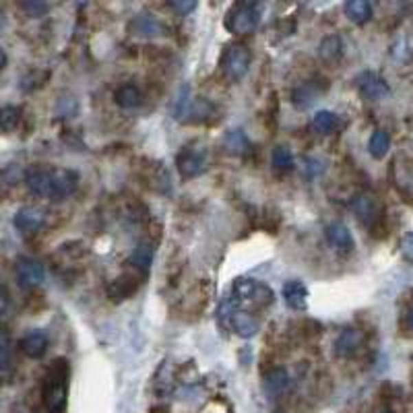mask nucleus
Listing matches in <instances>:
<instances>
[{"label": "nucleus", "instance_id": "1", "mask_svg": "<svg viewBox=\"0 0 413 413\" xmlns=\"http://www.w3.org/2000/svg\"><path fill=\"white\" fill-rule=\"evenodd\" d=\"M25 184L32 194L60 203L75 194L79 186V174L65 168H34L27 172Z\"/></svg>", "mask_w": 413, "mask_h": 413}, {"label": "nucleus", "instance_id": "2", "mask_svg": "<svg viewBox=\"0 0 413 413\" xmlns=\"http://www.w3.org/2000/svg\"><path fill=\"white\" fill-rule=\"evenodd\" d=\"M69 394V361L58 357L50 364L44 384H42V399L50 413H63L67 407Z\"/></svg>", "mask_w": 413, "mask_h": 413}, {"label": "nucleus", "instance_id": "3", "mask_svg": "<svg viewBox=\"0 0 413 413\" xmlns=\"http://www.w3.org/2000/svg\"><path fill=\"white\" fill-rule=\"evenodd\" d=\"M230 300L238 308L254 312V310L271 306L273 300H275V293H273V289L269 285H265V283H260V281H256L252 277H240L232 285Z\"/></svg>", "mask_w": 413, "mask_h": 413}, {"label": "nucleus", "instance_id": "4", "mask_svg": "<svg viewBox=\"0 0 413 413\" xmlns=\"http://www.w3.org/2000/svg\"><path fill=\"white\" fill-rule=\"evenodd\" d=\"M223 23H225V30L234 36H250L256 32L260 23V7L256 3L242 0V3H236L230 7Z\"/></svg>", "mask_w": 413, "mask_h": 413}, {"label": "nucleus", "instance_id": "5", "mask_svg": "<svg viewBox=\"0 0 413 413\" xmlns=\"http://www.w3.org/2000/svg\"><path fill=\"white\" fill-rule=\"evenodd\" d=\"M219 320L242 339L254 337L258 333V328H260V322L254 316V312L238 308L230 298L219 306Z\"/></svg>", "mask_w": 413, "mask_h": 413}, {"label": "nucleus", "instance_id": "6", "mask_svg": "<svg viewBox=\"0 0 413 413\" xmlns=\"http://www.w3.org/2000/svg\"><path fill=\"white\" fill-rule=\"evenodd\" d=\"M215 106L211 102H207L205 98H190V89L184 87V91L180 93L176 106H174V118L180 122H211L215 116Z\"/></svg>", "mask_w": 413, "mask_h": 413}, {"label": "nucleus", "instance_id": "7", "mask_svg": "<svg viewBox=\"0 0 413 413\" xmlns=\"http://www.w3.org/2000/svg\"><path fill=\"white\" fill-rule=\"evenodd\" d=\"M250 50L240 44V42H232L223 48L221 56H219V71L223 73V77L232 83L242 81L250 69Z\"/></svg>", "mask_w": 413, "mask_h": 413}, {"label": "nucleus", "instance_id": "8", "mask_svg": "<svg viewBox=\"0 0 413 413\" xmlns=\"http://www.w3.org/2000/svg\"><path fill=\"white\" fill-rule=\"evenodd\" d=\"M207 164H209V149L199 141H192V143L184 145L182 151L176 157L178 172L186 180L201 176L207 170Z\"/></svg>", "mask_w": 413, "mask_h": 413}, {"label": "nucleus", "instance_id": "9", "mask_svg": "<svg viewBox=\"0 0 413 413\" xmlns=\"http://www.w3.org/2000/svg\"><path fill=\"white\" fill-rule=\"evenodd\" d=\"M15 277L21 289H36L46 279V269L38 258L21 256L15 265Z\"/></svg>", "mask_w": 413, "mask_h": 413}, {"label": "nucleus", "instance_id": "10", "mask_svg": "<svg viewBox=\"0 0 413 413\" xmlns=\"http://www.w3.org/2000/svg\"><path fill=\"white\" fill-rule=\"evenodd\" d=\"M351 209L355 213V217L359 219L361 225L366 227H376L378 221L382 219V203L374 197V194H357L353 201H351Z\"/></svg>", "mask_w": 413, "mask_h": 413}, {"label": "nucleus", "instance_id": "11", "mask_svg": "<svg viewBox=\"0 0 413 413\" xmlns=\"http://www.w3.org/2000/svg\"><path fill=\"white\" fill-rule=\"evenodd\" d=\"M355 85L357 91L361 93V98L370 100V102H380L390 93V87L386 83V79L374 71H364L355 77Z\"/></svg>", "mask_w": 413, "mask_h": 413}, {"label": "nucleus", "instance_id": "12", "mask_svg": "<svg viewBox=\"0 0 413 413\" xmlns=\"http://www.w3.org/2000/svg\"><path fill=\"white\" fill-rule=\"evenodd\" d=\"M326 91V83L324 81H304V83H300L295 89H293V93H291V102H293V106L295 108H300V110H306V108H310L314 102H318L320 100V96Z\"/></svg>", "mask_w": 413, "mask_h": 413}, {"label": "nucleus", "instance_id": "13", "mask_svg": "<svg viewBox=\"0 0 413 413\" xmlns=\"http://www.w3.org/2000/svg\"><path fill=\"white\" fill-rule=\"evenodd\" d=\"M44 223H46V213L38 207H21L13 217V225L21 234H36L44 227Z\"/></svg>", "mask_w": 413, "mask_h": 413}, {"label": "nucleus", "instance_id": "14", "mask_svg": "<svg viewBox=\"0 0 413 413\" xmlns=\"http://www.w3.org/2000/svg\"><path fill=\"white\" fill-rule=\"evenodd\" d=\"M153 256H155V248L151 242H141L133 254L129 256V267L133 269V273L141 279H147L151 265H153Z\"/></svg>", "mask_w": 413, "mask_h": 413}, {"label": "nucleus", "instance_id": "15", "mask_svg": "<svg viewBox=\"0 0 413 413\" xmlns=\"http://www.w3.org/2000/svg\"><path fill=\"white\" fill-rule=\"evenodd\" d=\"M364 343V335L357 328H343L339 337L335 339V355L337 357H351L359 351Z\"/></svg>", "mask_w": 413, "mask_h": 413}, {"label": "nucleus", "instance_id": "16", "mask_svg": "<svg viewBox=\"0 0 413 413\" xmlns=\"http://www.w3.org/2000/svg\"><path fill=\"white\" fill-rule=\"evenodd\" d=\"M324 236H326V242H328L335 250H339V252H345V254H347V252H351L353 246H355L353 236H351V232H349V227H347L345 223L335 221V223L326 225V227H324Z\"/></svg>", "mask_w": 413, "mask_h": 413}, {"label": "nucleus", "instance_id": "17", "mask_svg": "<svg viewBox=\"0 0 413 413\" xmlns=\"http://www.w3.org/2000/svg\"><path fill=\"white\" fill-rule=\"evenodd\" d=\"M48 345H50V339H48V335H46L44 331H40V328L30 331V333L19 341V349H21L27 357H32V359L44 357L46 351H48Z\"/></svg>", "mask_w": 413, "mask_h": 413}, {"label": "nucleus", "instance_id": "18", "mask_svg": "<svg viewBox=\"0 0 413 413\" xmlns=\"http://www.w3.org/2000/svg\"><path fill=\"white\" fill-rule=\"evenodd\" d=\"M131 32L135 36H143V38H155V36H164L166 34V25L151 13H141L131 21Z\"/></svg>", "mask_w": 413, "mask_h": 413}, {"label": "nucleus", "instance_id": "19", "mask_svg": "<svg viewBox=\"0 0 413 413\" xmlns=\"http://www.w3.org/2000/svg\"><path fill=\"white\" fill-rule=\"evenodd\" d=\"M283 300L287 304V308H291L293 312H304L308 308V289L300 279H289L283 285Z\"/></svg>", "mask_w": 413, "mask_h": 413}, {"label": "nucleus", "instance_id": "20", "mask_svg": "<svg viewBox=\"0 0 413 413\" xmlns=\"http://www.w3.org/2000/svg\"><path fill=\"white\" fill-rule=\"evenodd\" d=\"M141 281H143V279L137 277L135 273H126V275L114 279V281L108 285V295H110V300H112V302H122V300L131 298V295L137 291V287H139Z\"/></svg>", "mask_w": 413, "mask_h": 413}, {"label": "nucleus", "instance_id": "21", "mask_svg": "<svg viewBox=\"0 0 413 413\" xmlns=\"http://www.w3.org/2000/svg\"><path fill=\"white\" fill-rule=\"evenodd\" d=\"M291 384V378H289V372L281 366L277 368H271L267 374H265V380H263V386L267 390V394L271 397H279L283 394Z\"/></svg>", "mask_w": 413, "mask_h": 413}, {"label": "nucleus", "instance_id": "22", "mask_svg": "<svg viewBox=\"0 0 413 413\" xmlns=\"http://www.w3.org/2000/svg\"><path fill=\"white\" fill-rule=\"evenodd\" d=\"M143 176L147 180V186H151L153 190H157V192H170L172 190L170 174H168V170L161 164H149V166H145Z\"/></svg>", "mask_w": 413, "mask_h": 413}, {"label": "nucleus", "instance_id": "23", "mask_svg": "<svg viewBox=\"0 0 413 413\" xmlns=\"http://www.w3.org/2000/svg\"><path fill=\"white\" fill-rule=\"evenodd\" d=\"M114 100L120 108L124 110H133V108H139L143 104V93L141 89L135 85V83H122L116 93H114Z\"/></svg>", "mask_w": 413, "mask_h": 413}, {"label": "nucleus", "instance_id": "24", "mask_svg": "<svg viewBox=\"0 0 413 413\" xmlns=\"http://www.w3.org/2000/svg\"><path fill=\"white\" fill-rule=\"evenodd\" d=\"M345 15L351 23L364 25L372 19V5L368 0H349L345 5Z\"/></svg>", "mask_w": 413, "mask_h": 413}, {"label": "nucleus", "instance_id": "25", "mask_svg": "<svg viewBox=\"0 0 413 413\" xmlns=\"http://www.w3.org/2000/svg\"><path fill=\"white\" fill-rule=\"evenodd\" d=\"M223 149L230 155H244V153L250 151V141L244 135V131L234 129V131L225 133V137H223Z\"/></svg>", "mask_w": 413, "mask_h": 413}, {"label": "nucleus", "instance_id": "26", "mask_svg": "<svg viewBox=\"0 0 413 413\" xmlns=\"http://www.w3.org/2000/svg\"><path fill=\"white\" fill-rule=\"evenodd\" d=\"M312 131H316L318 135H331L337 131L339 126V116L331 110H320L312 116V122H310Z\"/></svg>", "mask_w": 413, "mask_h": 413}, {"label": "nucleus", "instance_id": "27", "mask_svg": "<svg viewBox=\"0 0 413 413\" xmlns=\"http://www.w3.org/2000/svg\"><path fill=\"white\" fill-rule=\"evenodd\" d=\"M271 164H273V170L277 174H289L293 172L295 168V161H293V153L285 147V145H277L271 153Z\"/></svg>", "mask_w": 413, "mask_h": 413}, {"label": "nucleus", "instance_id": "28", "mask_svg": "<svg viewBox=\"0 0 413 413\" xmlns=\"http://www.w3.org/2000/svg\"><path fill=\"white\" fill-rule=\"evenodd\" d=\"M318 54L324 63L333 65L337 63L341 56H343V44H341V38L339 36H326L320 46H318Z\"/></svg>", "mask_w": 413, "mask_h": 413}, {"label": "nucleus", "instance_id": "29", "mask_svg": "<svg viewBox=\"0 0 413 413\" xmlns=\"http://www.w3.org/2000/svg\"><path fill=\"white\" fill-rule=\"evenodd\" d=\"M388 149H390V137H388V133L382 131V129L374 131L372 137H370V141H368V153L374 159H382L388 153Z\"/></svg>", "mask_w": 413, "mask_h": 413}, {"label": "nucleus", "instance_id": "30", "mask_svg": "<svg viewBox=\"0 0 413 413\" xmlns=\"http://www.w3.org/2000/svg\"><path fill=\"white\" fill-rule=\"evenodd\" d=\"M19 120H21L19 106H3V110H0V129H3V133H13L19 126Z\"/></svg>", "mask_w": 413, "mask_h": 413}, {"label": "nucleus", "instance_id": "31", "mask_svg": "<svg viewBox=\"0 0 413 413\" xmlns=\"http://www.w3.org/2000/svg\"><path fill=\"white\" fill-rule=\"evenodd\" d=\"M11 351H13V347H11L9 331L3 328V337H0V353H3V357H0V366H3V376H5V378H9L11 366H13V361H11Z\"/></svg>", "mask_w": 413, "mask_h": 413}, {"label": "nucleus", "instance_id": "32", "mask_svg": "<svg viewBox=\"0 0 413 413\" xmlns=\"http://www.w3.org/2000/svg\"><path fill=\"white\" fill-rule=\"evenodd\" d=\"M21 11H25L27 17H42L48 13V5L42 0H25V3H21Z\"/></svg>", "mask_w": 413, "mask_h": 413}, {"label": "nucleus", "instance_id": "33", "mask_svg": "<svg viewBox=\"0 0 413 413\" xmlns=\"http://www.w3.org/2000/svg\"><path fill=\"white\" fill-rule=\"evenodd\" d=\"M401 254H403L409 263H413V232H409V234L401 240Z\"/></svg>", "mask_w": 413, "mask_h": 413}, {"label": "nucleus", "instance_id": "34", "mask_svg": "<svg viewBox=\"0 0 413 413\" xmlns=\"http://www.w3.org/2000/svg\"><path fill=\"white\" fill-rule=\"evenodd\" d=\"M168 7H170V9H174L178 15H182V17H184V15H188L190 11H194V9H197V3H194V0H186V3H170Z\"/></svg>", "mask_w": 413, "mask_h": 413}, {"label": "nucleus", "instance_id": "35", "mask_svg": "<svg viewBox=\"0 0 413 413\" xmlns=\"http://www.w3.org/2000/svg\"><path fill=\"white\" fill-rule=\"evenodd\" d=\"M405 322H407V328L413 331V306L407 310V314H405Z\"/></svg>", "mask_w": 413, "mask_h": 413}, {"label": "nucleus", "instance_id": "36", "mask_svg": "<svg viewBox=\"0 0 413 413\" xmlns=\"http://www.w3.org/2000/svg\"><path fill=\"white\" fill-rule=\"evenodd\" d=\"M380 413H390V411H380Z\"/></svg>", "mask_w": 413, "mask_h": 413}]
</instances>
